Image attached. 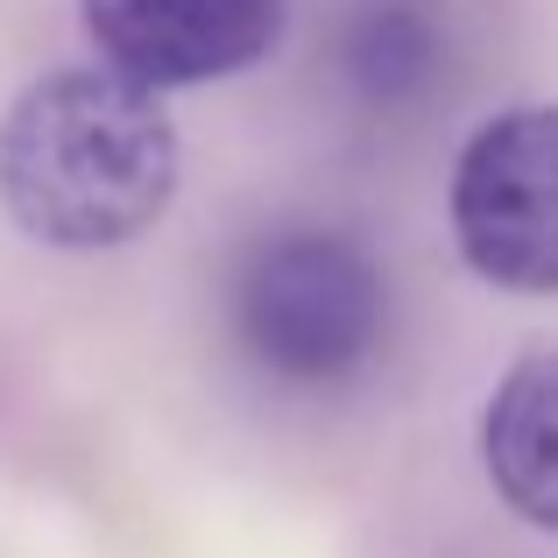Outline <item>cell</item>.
Listing matches in <instances>:
<instances>
[{
    "label": "cell",
    "instance_id": "1",
    "mask_svg": "<svg viewBox=\"0 0 558 558\" xmlns=\"http://www.w3.org/2000/svg\"><path fill=\"white\" fill-rule=\"evenodd\" d=\"M178 191V128L107 64L50 71L0 121V205L43 247H121Z\"/></svg>",
    "mask_w": 558,
    "mask_h": 558
},
{
    "label": "cell",
    "instance_id": "2",
    "mask_svg": "<svg viewBox=\"0 0 558 558\" xmlns=\"http://www.w3.org/2000/svg\"><path fill=\"white\" fill-rule=\"evenodd\" d=\"M389 326V290L368 247L326 227H290L247 247L233 276V332L276 381L332 389L361 375Z\"/></svg>",
    "mask_w": 558,
    "mask_h": 558
},
{
    "label": "cell",
    "instance_id": "3",
    "mask_svg": "<svg viewBox=\"0 0 558 558\" xmlns=\"http://www.w3.org/2000/svg\"><path fill=\"white\" fill-rule=\"evenodd\" d=\"M452 241L517 298L558 290V107H509L452 163Z\"/></svg>",
    "mask_w": 558,
    "mask_h": 558
},
{
    "label": "cell",
    "instance_id": "4",
    "mask_svg": "<svg viewBox=\"0 0 558 558\" xmlns=\"http://www.w3.org/2000/svg\"><path fill=\"white\" fill-rule=\"evenodd\" d=\"M290 0H85V36L107 71L149 85H213L262 64Z\"/></svg>",
    "mask_w": 558,
    "mask_h": 558
},
{
    "label": "cell",
    "instance_id": "5",
    "mask_svg": "<svg viewBox=\"0 0 558 558\" xmlns=\"http://www.w3.org/2000/svg\"><path fill=\"white\" fill-rule=\"evenodd\" d=\"M488 481L523 523L558 537V347L523 354L481 410Z\"/></svg>",
    "mask_w": 558,
    "mask_h": 558
},
{
    "label": "cell",
    "instance_id": "6",
    "mask_svg": "<svg viewBox=\"0 0 558 558\" xmlns=\"http://www.w3.org/2000/svg\"><path fill=\"white\" fill-rule=\"evenodd\" d=\"M446 36L432 22V0H361L347 22V71L375 107L417 99L432 71L446 64Z\"/></svg>",
    "mask_w": 558,
    "mask_h": 558
}]
</instances>
